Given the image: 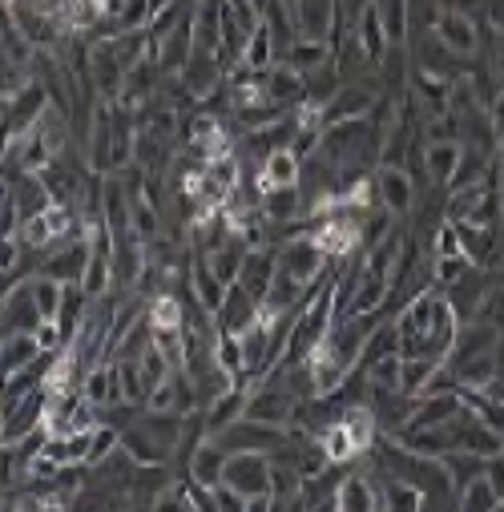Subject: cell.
<instances>
[{"instance_id":"cell-16","label":"cell","mask_w":504,"mask_h":512,"mask_svg":"<svg viewBox=\"0 0 504 512\" xmlns=\"http://www.w3.org/2000/svg\"><path fill=\"white\" fill-rule=\"evenodd\" d=\"M259 210L267 214L271 226H291V222H299V218L307 214V190H303L299 182H291V186H271V190L263 194V206H259Z\"/></svg>"},{"instance_id":"cell-35","label":"cell","mask_w":504,"mask_h":512,"mask_svg":"<svg viewBox=\"0 0 504 512\" xmlns=\"http://www.w3.org/2000/svg\"><path fill=\"white\" fill-rule=\"evenodd\" d=\"M170 371H174V363H170V359H166V355H162V351L150 343V351L142 355V375H146V388L154 392L158 383H166V379H170Z\"/></svg>"},{"instance_id":"cell-19","label":"cell","mask_w":504,"mask_h":512,"mask_svg":"<svg viewBox=\"0 0 504 512\" xmlns=\"http://www.w3.org/2000/svg\"><path fill=\"white\" fill-rule=\"evenodd\" d=\"M259 190L267 194L271 186H291V182H303V154L295 146H279L263 166H259Z\"/></svg>"},{"instance_id":"cell-2","label":"cell","mask_w":504,"mask_h":512,"mask_svg":"<svg viewBox=\"0 0 504 512\" xmlns=\"http://www.w3.org/2000/svg\"><path fill=\"white\" fill-rule=\"evenodd\" d=\"M85 162L97 174H121L125 166L134 162V146H138V125L134 113L121 109L117 101H101L93 105V121H89V134H85Z\"/></svg>"},{"instance_id":"cell-33","label":"cell","mask_w":504,"mask_h":512,"mask_svg":"<svg viewBox=\"0 0 504 512\" xmlns=\"http://www.w3.org/2000/svg\"><path fill=\"white\" fill-rule=\"evenodd\" d=\"M460 508H500V496H496V488L484 472L460 488Z\"/></svg>"},{"instance_id":"cell-3","label":"cell","mask_w":504,"mask_h":512,"mask_svg":"<svg viewBox=\"0 0 504 512\" xmlns=\"http://www.w3.org/2000/svg\"><path fill=\"white\" fill-rule=\"evenodd\" d=\"M214 444H222L226 452H283L291 444V428H279V424H263L255 416H238L230 428H222L218 436H210Z\"/></svg>"},{"instance_id":"cell-31","label":"cell","mask_w":504,"mask_h":512,"mask_svg":"<svg viewBox=\"0 0 504 512\" xmlns=\"http://www.w3.org/2000/svg\"><path fill=\"white\" fill-rule=\"evenodd\" d=\"M146 315H150V323H154V327H182V323H186V307H182V299H178V295H170V291L150 295Z\"/></svg>"},{"instance_id":"cell-11","label":"cell","mask_w":504,"mask_h":512,"mask_svg":"<svg viewBox=\"0 0 504 512\" xmlns=\"http://www.w3.org/2000/svg\"><path fill=\"white\" fill-rule=\"evenodd\" d=\"M263 315V303L250 295L246 287H242V279H234L230 287H226V299H222V307L214 311V323H218V331H230V335H242L250 323H255Z\"/></svg>"},{"instance_id":"cell-1","label":"cell","mask_w":504,"mask_h":512,"mask_svg":"<svg viewBox=\"0 0 504 512\" xmlns=\"http://www.w3.org/2000/svg\"><path fill=\"white\" fill-rule=\"evenodd\" d=\"M460 331V315L452 311L448 295L440 287L420 291L396 311V335H400V355H432L448 359L452 343Z\"/></svg>"},{"instance_id":"cell-13","label":"cell","mask_w":504,"mask_h":512,"mask_svg":"<svg viewBox=\"0 0 504 512\" xmlns=\"http://www.w3.org/2000/svg\"><path fill=\"white\" fill-rule=\"evenodd\" d=\"M375 186H380V206L392 210L396 218L412 214L416 206V178L408 166H375Z\"/></svg>"},{"instance_id":"cell-26","label":"cell","mask_w":504,"mask_h":512,"mask_svg":"<svg viewBox=\"0 0 504 512\" xmlns=\"http://www.w3.org/2000/svg\"><path fill=\"white\" fill-rule=\"evenodd\" d=\"M440 464L448 468V476H452V484H456V492H460L468 480H476V476L488 468V456L468 452V448H448V452L440 456Z\"/></svg>"},{"instance_id":"cell-5","label":"cell","mask_w":504,"mask_h":512,"mask_svg":"<svg viewBox=\"0 0 504 512\" xmlns=\"http://www.w3.org/2000/svg\"><path fill=\"white\" fill-rule=\"evenodd\" d=\"M49 89H45V81H29L25 89H17V93H5V138H21V134H29V130H37V121L45 117V109H49Z\"/></svg>"},{"instance_id":"cell-32","label":"cell","mask_w":504,"mask_h":512,"mask_svg":"<svg viewBox=\"0 0 504 512\" xmlns=\"http://www.w3.org/2000/svg\"><path fill=\"white\" fill-rule=\"evenodd\" d=\"M29 283H33V295H37L41 315H45V319H57V315H61V299H65V283H57V279H49V275H41V271H37Z\"/></svg>"},{"instance_id":"cell-15","label":"cell","mask_w":504,"mask_h":512,"mask_svg":"<svg viewBox=\"0 0 504 512\" xmlns=\"http://www.w3.org/2000/svg\"><path fill=\"white\" fill-rule=\"evenodd\" d=\"M81 396H85V400H89L97 412H105V408H113V404H121V400H125V392H121V367H117V359H101V363H93V367L85 371Z\"/></svg>"},{"instance_id":"cell-28","label":"cell","mask_w":504,"mask_h":512,"mask_svg":"<svg viewBox=\"0 0 504 512\" xmlns=\"http://www.w3.org/2000/svg\"><path fill=\"white\" fill-rule=\"evenodd\" d=\"M287 65H295L299 73H311L319 69L323 61H331V41H315V37H295L291 49L283 53Z\"/></svg>"},{"instance_id":"cell-23","label":"cell","mask_w":504,"mask_h":512,"mask_svg":"<svg viewBox=\"0 0 504 512\" xmlns=\"http://www.w3.org/2000/svg\"><path fill=\"white\" fill-rule=\"evenodd\" d=\"M464 158V142L460 138H444V142H428L424 146V170H428V182L436 186H448L456 166Z\"/></svg>"},{"instance_id":"cell-12","label":"cell","mask_w":504,"mask_h":512,"mask_svg":"<svg viewBox=\"0 0 504 512\" xmlns=\"http://www.w3.org/2000/svg\"><path fill=\"white\" fill-rule=\"evenodd\" d=\"M0 311H5V335H13V331H37V327L45 323V315H41V307H37V295H33V283H29V279L5 287Z\"/></svg>"},{"instance_id":"cell-4","label":"cell","mask_w":504,"mask_h":512,"mask_svg":"<svg viewBox=\"0 0 504 512\" xmlns=\"http://www.w3.org/2000/svg\"><path fill=\"white\" fill-rule=\"evenodd\" d=\"M299 404H303V400H299L295 392H287L283 383L263 379L259 388H250V396H246V412H242V416H255V420H263V424L291 428L295 416H299Z\"/></svg>"},{"instance_id":"cell-20","label":"cell","mask_w":504,"mask_h":512,"mask_svg":"<svg viewBox=\"0 0 504 512\" xmlns=\"http://www.w3.org/2000/svg\"><path fill=\"white\" fill-rule=\"evenodd\" d=\"M436 33H440V41H444L456 57H472V53L480 49V25H476V17H468V13H444L440 25H436Z\"/></svg>"},{"instance_id":"cell-14","label":"cell","mask_w":504,"mask_h":512,"mask_svg":"<svg viewBox=\"0 0 504 512\" xmlns=\"http://www.w3.org/2000/svg\"><path fill=\"white\" fill-rule=\"evenodd\" d=\"M291 17H295L299 37L331 41V33L339 25V0H291Z\"/></svg>"},{"instance_id":"cell-38","label":"cell","mask_w":504,"mask_h":512,"mask_svg":"<svg viewBox=\"0 0 504 512\" xmlns=\"http://www.w3.org/2000/svg\"><path fill=\"white\" fill-rule=\"evenodd\" d=\"M484 13H488V25H492V33H504V0H488V5H484Z\"/></svg>"},{"instance_id":"cell-36","label":"cell","mask_w":504,"mask_h":512,"mask_svg":"<svg viewBox=\"0 0 504 512\" xmlns=\"http://www.w3.org/2000/svg\"><path fill=\"white\" fill-rule=\"evenodd\" d=\"M214 508H222V512H246V496L222 480V484L214 488Z\"/></svg>"},{"instance_id":"cell-22","label":"cell","mask_w":504,"mask_h":512,"mask_svg":"<svg viewBox=\"0 0 504 512\" xmlns=\"http://www.w3.org/2000/svg\"><path fill=\"white\" fill-rule=\"evenodd\" d=\"M331 508H339V512H371V508H380V484H371V476L347 472Z\"/></svg>"},{"instance_id":"cell-6","label":"cell","mask_w":504,"mask_h":512,"mask_svg":"<svg viewBox=\"0 0 504 512\" xmlns=\"http://www.w3.org/2000/svg\"><path fill=\"white\" fill-rule=\"evenodd\" d=\"M327 254L319 250V242L311 238V234H295V238H287V242H279V267L287 271V275H295L299 283H319L323 275H327Z\"/></svg>"},{"instance_id":"cell-34","label":"cell","mask_w":504,"mask_h":512,"mask_svg":"<svg viewBox=\"0 0 504 512\" xmlns=\"http://www.w3.org/2000/svg\"><path fill=\"white\" fill-rule=\"evenodd\" d=\"M468 267H472L468 254H448V259H432V283L444 291V287H452Z\"/></svg>"},{"instance_id":"cell-10","label":"cell","mask_w":504,"mask_h":512,"mask_svg":"<svg viewBox=\"0 0 504 512\" xmlns=\"http://www.w3.org/2000/svg\"><path fill=\"white\" fill-rule=\"evenodd\" d=\"M178 77H182V85L190 89L194 101H210V97L226 85V69H222V61H218L214 53H206V49H194Z\"/></svg>"},{"instance_id":"cell-8","label":"cell","mask_w":504,"mask_h":512,"mask_svg":"<svg viewBox=\"0 0 504 512\" xmlns=\"http://www.w3.org/2000/svg\"><path fill=\"white\" fill-rule=\"evenodd\" d=\"M222 480L230 488H238L246 500L259 492H271V456L267 452H230Z\"/></svg>"},{"instance_id":"cell-27","label":"cell","mask_w":504,"mask_h":512,"mask_svg":"<svg viewBox=\"0 0 504 512\" xmlns=\"http://www.w3.org/2000/svg\"><path fill=\"white\" fill-rule=\"evenodd\" d=\"M275 61H279L275 33H271V25H267V21H259V25H255V33H250V41H246L242 65H250V69H271Z\"/></svg>"},{"instance_id":"cell-37","label":"cell","mask_w":504,"mask_h":512,"mask_svg":"<svg viewBox=\"0 0 504 512\" xmlns=\"http://www.w3.org/2000/svg\"><path fill=\"white\" fill-rule=\"evenodd\" d=\"M488 117H492V130H496V138L504 142V89L492 97V105H488Z\"/></svg>"},{"instance_id":"cell-18","label":"cell","mask_w":504,"mask_h":512,"mask_svg":"<svg viewBox=\"0 0 504 512\" xmlns=\"http://www.w3.org/2000/svg\"><path fill=\"white\" fill-rule=\"evenodd\" d=\"M190 259H194V263H190V279H186V287L194 291V303H198L202 311L214 315V311L222 307V299H226V283L210 271L206 254H194V250H190Z\"/></svg>"},{"instance_id":"cell-9","label":"cell","mask_w":504,"mask_h":512,"mask_svg":"<svg viewBox=\"0 0 504 512\" xmlns=\"http://www.w3.org/2000/svg\"><path fill=\"white\" fill-rule=\"evenodd\" d=\"M444 295H448V303H452V311L460 315V323L464 319H476L480 311H484V303H488V295H492V279H488V271L484 267H468L452 287H444Z\"/></svg>"},{"instance_id":"cell-29","label":"cell","mask_w":504,"mask_h":512,"mask_svg":"<svg viewBox=\"0 0 504 512\" xmlns=\"http://www.w3.org/2000/svg\"><path fill=\"white\" fill-rule=\"evenodd\" d=\"M444 359H432V355H404V367H400V392L408 396H420L424 383L432 379V371L440 367Z\"/></svg>"},{"instance_id":"cell-24","label":"cell","mask_w":504,"mask_h":512,"mask_svg":"<svg viewBox=\"0 0 504 512\" xmlns=\"http://www.w3.org/2000/svg\"><path fill=\"white\" fill-rule=\"evenodd\" d=\"M121 448L130 452L138 464H170V456H174V452H166V448H162L138 420H134L130 428H121Z\"/></svg>"},{"instance_id":"cell-30","label":"cell","mask_w":504,"mask_h":512,"mask_svg":"<svg viewBox=\"0 0 504 512\" xmlns=\"http://www.w3.org/2000/svg\"><path fill=\"white\" fill-rule=\"evenodd\" d=\"M319 444L327 448V456L335 460V464H351V460H359L363 452L355 448V440H351V432L343 428V420H335V424H327L323 432H319Z\"/></svg>"},{"instance_id":"cell-21","label":"cell","mask_w":504,"mask_h":512,"mask_svg":"<svg viewBox=\"0 0 504 512\" xmlns=\"http://www.w3.org/2000/svg\"><path fill=\"white\" fill-rule=\"evenodd\" d=\"M226 460H230V452H226L222 444L206 440V444H198V448L190 452L186 476H190V480H198V484H206V488H218V484H222V476H226Z\"/></svg>"},{"instance_id":"cell-7","label":"cell","mask_w":504,"mask_h":512,"mask_svg":"<svg viewBox=\"0 0 504 512\" xmlns=\"http://www.w3.org/2000/svg\"><path fill=\"white\" fill-rule=\"evenodd\" d=\"M375 101H380V89H375L371 81H343L339 93L323 105V130H327V125H339V121L371 117Z\"/></svg>"},{"instance_id":"cell-17","label":"cell","mask_w":504,"mask_h":512,"mask_svg":"<svg viewBox=\"0 0 504 512\" xmlns=\"http://www.w3.org/2000/svg\"><path fill=\"white\" fill-rule=\"evenodd\" d=\"M351 33L359 37V45L367 49V57L375 61V69H380V61H384V53L392 49V37H388V25H384V13H380V0H371V5L355 17V25H351Z\"/></svg>"},{"instance_id":"cell-25","label":"cell","mask_w":504,"mask_h":512,"mask_svg":"<svg viewBox=\"0 0 504 512\" xmlns=\"http://www.w3.org/2000/svg\"><path fill=\"white\" fill-rule=\"evenodd\" d=\"M41 355H45V347L37 343L33 331H13V335H5V375H13V371H21V367L37 363Z\"/></svg>"}]
</instances>
